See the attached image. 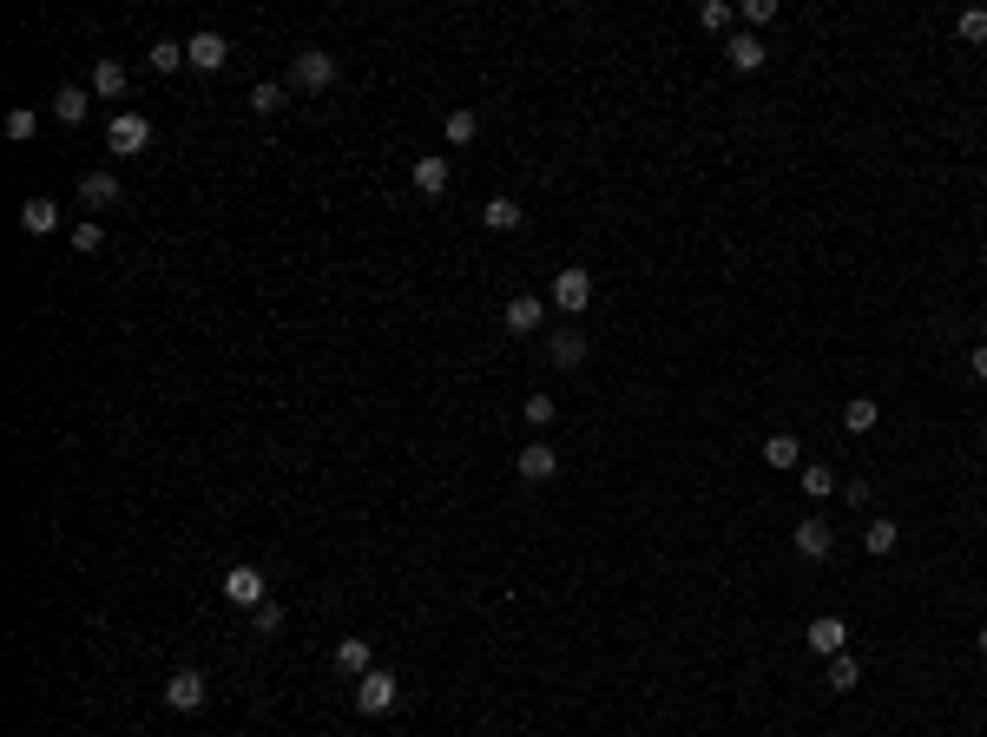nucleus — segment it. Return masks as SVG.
<instances>
[{"instance_id":"1","label":"nucleus","mask_w":987,"mask_h":737,"mask_svg":"<svg viewBox=\"0 0 987 737\" xmlns=\"http://www.w3.org/2000/svg\"><path fill=\"white\" fill-rule=\"evenodd\" d=\"M395 698H402V685H395L389 672H362V678H356V711H362V718H382V711H395Z\"/></svg>"},{"instance_id":"2","label":"nucleus","mask_w":987,"mask_h":737,"mask_svg":"<svg viewBox=\"0 0 987 737\" xmlns=\"http://www.w3.org/2000/svg\"><path fill=\"white\" fill-rule=\"evenodd\" d=\"M106 145H112L119 158L145 152V145H152V119H145V112H119V119L106 126Z\"/></svg>"},{"instance_id":"3","label":"nucleus","mask_w":987,"mask_h":737,"mask_svg":"<svg viewBox=\"0 0 987 737\" xmlns=\"http://www.w3.org/2000/svg\"><path fill=\"white\" fill-rule=\"evenodd\" d=\"M290 79H297L303 93H323V86H336V53L303 47V53H297V66H290Z\"/></svg>"},{"instance_id":"4","label":"nucleus","mask_w":987,"mask_h":737,"mask_svg":"<svg viewBox=\"0 0 987 737\" xmlns=\"http://www.w3.org/2000/svg\"><path fill=\"white\" fill-rule=\"evenodd\" d=\"M224 599H231V606H244V612H257L270 599V586H264V573H257V566H231V573H224Z\"/></svg>"},{"instance_id":"5","label":"nucleus","mask_w":987,"mask_h":737,"mask_svg":"<svg viewBox=\"0 0 987 737\" xmlns=\"http://www.w3.org/2000/svg\"><path fill=\"white\" fill-rule=\"evenodd\" d=\"M553 303H560V310H566V316H580V310H586V303H593V277H586V270H580V264H566V270H560V277H553Z\"/></svg>"},{"instance_id":"6","label":"nucleus","mask_w":987,"mask_h":737,"mask_svg":"<svg viewBox=\"0 0 987 737\" xmlns=\"http://www.w3.org/2000/svg\"><path fill=\"white\" fill-rule=\"evenodd\" d=\"M204 698H211L204 672H172V678H165V705H172V711H204Z\"/></svg>"},{"instance_id":"7","label":"nucleus","mask_w":987,"mask_h":737,"mask_svg":"<svg viewBox=\"0 0 987 737\" xmlns=\"http://www.w3.org/2000/svg\"><path fill=\"white\" fill-rule=\"evenodd\" d=\"M224 60H231V40H224V33H191L185 40V66H198V73H218Z\"/></svg>"},{"instance_id":"8","label":"nucleus","mask_w":987,"mask_h":737,"mask_svg":"<svg viewBox=\"0 0 987 737\" xmlns=\"http://www.w3.org/2000/svg\"><path fill=\"white\" fill-rule=\"evenodd\" d=\"M797 553L803 560H830L836 553V527L830 520H797Z\"/></svg>"},{"instance_id":"9","label":"nucleus","mask_w":987,"mask_h":737,"mask_svg":"<svg viewBox=\"0 0 987 737\" xmlns=\"http://www.w3.org/2000/svg\"><path fill=\"white\" fill-rule=\"evenodd\" d=\"M803 639H810V652H823V659H836V652L849 645V626L836 619V612H823V619H810V632H803Z\"/></svg>"},{"instance_id":"10","label":"nucleus","mask_w":987,"mask_h":737,"mask_svg":"<svg viewBox=\"0 0 987 737\" xmlns=\"http://www.w3.org/2000/svg\"><path fill=\"white\" fill-rule=\"evenodd\" d=\"M514 474H520V481H553V474H560V455H553L547 441H533V448H520Z\"/></svg>"},{"instance_id":"11","label":"nucleus","mask_w":987,"mask_h":737,"mask_svg":"<svg viewBox=\"0 0 987 737\" xmlns=\"http://www.w3.org/2000/svg\"><path fill=\"white\" fill-rule=\"evenodd\" d=\"M79 204H86V211L119 204V178H112V172H86V178H79Z\"/></svg>"},{"instance_id":"12","label":"nucleus","mask_w":987,"mask_h":737,"mask_svg":"<svg viewBox=\"0 0 987 737\" xmlns=\"http://www.w3.org/2000/svg\"><path fill=\"white\" fill-rule=\"evenodd\" d=\"M53 224H60V204H53V198H27V204H20V231H27V237H47Z\"/></svg>"},{"instance_id":"13","label":"nucleus","mask_w":987,"mask_h":737,"mask_svg":"<svg viewBox=\"0 0 987 737\" xmlns=\"http://www.w3.org/2000/svg\"><path fill=\"white\" fill-rule=\"evenodd\" d=\"M540 323H547V303H540V297H514V303H507V330H514V336H533Z\"/></svg>"},{"instance_id":"14","label":"nucleus","mask_w":987,"mask_h":737,"mask_svg":"<svg viewBox=\"0 0 987 737\" xmlns=\"http://www.w3.org/2000/svg\"><path fill=\"white\" fill-rule=\"evenodd\" d=\"M724 60H731L737 73H757V66H764V40H757V33H737V40H724Z\"/></svg>"},{"instance_id":"15","label":"nucleus","mask_w":987,"mask_h":737,"mask_svg":"<svg viewBox=\"0 0 987 737\" xmlns=\"http://www.w3.org/2000/svg\"><path fill=\"white\" fill-rule=\"evenodd\" d=\"M86 106H93L86 86H60V93H53V119H60V126H86Z\"/></svg>"},{"instance_id":"16","label":"nucleus","mask_w":987,"mask_h":737,"mask_svg":"<svg viewBox=\"0 0 987 737\" xmlns=\"http://www.w3.org/2000/svg\"><path fill=\"white\" fill-rule=\"evenodd\" d=\"M415 191H422V198H441V191H448V158H415Z\"/></svg>"},{"instance_id":"17","label":"nucleus","mask_w":987,"mask_h":737,"mask_svg":"<svg viewBox=\"0 0 987 737\" xmlns=\"http://www.w3.org/2000/svg\"><path fill=\"white\" fill-rule=\"evenodd\" d=\"M336 665H343L349 678H362V672H376V652H369V639H343L336 645Z\"/></svg>"},{"instance_id":"18","label":"nucleus","mask_w":987,"mask_h":737,"mask_svg":"<svg viewBox=\"0 0 987 737\" xmlns=\"http://www.w3.org/2000/svg\"><path fill=\"white\" fill-rule=\"evenodd\" d=\"M126 86H132V73H126L119 60H99V66H93V93H99V99H119Z\"/></svg>"},{"instance_id":"19","label":"nucleus","mask_w":987,"mask_h":737,"mask_svg":"<svg viewBox=\"0 0 987 737\" xmlns=\"http://www.w3.org/2000/svg\"><path fill=\"white\" fill-rule=\"evenodd\" d=\"M553 362H560V369H580V362H586V336L580 330H553Z\"/></svg>"},{"instance_id":"20","label":"nucleus","mask_w":987,"mask_h":737,"mask_svg":"<svg viewBox=\"0 0 987 737\" xmlns=\"http://www.w3.org/2000/svg\"><path fill=\"white\" fill-rule=\"evenodd\" d=\"M481 224H487V231H520V204L514 198H487L481 204Z\"/></svg>"},{"instance_id":"21","label":"nucleus","mask_w":987,"mask_h":737,"mask_svg":"<svg viewBox=\"0 0 987 737\" xmlns=\"http://www.w3.org/2000/svg\"><path fill=\"white\" fill-rule=\"evenodd\" d=\"M764 461H770V468H797V461H803V448H797V435H784V428H777V435H770V441H764Z\"/></svg>"},{"instance_id":"22","label":"nucleus","mask_w":987,"mask_h":737,"mask_svg":"<svg viewBox=\"0 0 987 737\" xmlns=\"http://www.w3.org/2000/svg\"><path fill=\"white\" fill-rule=\"evenodd\" d=\"M876 422H882V408L869 402V395H856V402L843 408V428H849V435H869V428H876Z\"/></svg>"},{"instance_id":"23","label":"nucleus","mask_w":987,"mask_h":737,"mask_svg":"<svg viewBox=\"0 0 987 737\" xmlns=\"http://www.w3.org/2000/svg\"><path fill=\"white\" fill-rule=\"evenodd\" d=\"M441 132H448V145H474V132H481V112H448V119H441Z\"/></svg>"},{"instance_id":"24","label":"nucleus","mask_w":987,"mask_h":737,"mask_svg":"<svg viewBox=\"0 0 987 737\" xmlns=\"http://www.w3.org/2000/svg\"><path fill=\"white\" fill-rule=\"evenodd\" d=\"M895 540H902V527H895V520H869V534H862V547H869V553L882 560V553H895Z\"/></svg>"},{"instance_id":"25","label":"nucleus","mask_w":987,"mask_h":737,"mask_svg":"<svg viewBox=\"0 0 987 737\" xmlns=\"http://www.w3.org/2000/svg\"><path fill=\"white\" fill-rule=\"evenodd\" d=\"M856 685H862V665L849 659V652H836L830 659V691H856Z\"/></svg>"},{"instance_id":"26","label":"nucleus","mask_w":987,"mask_h":737,"mask_svg":"<svg viewBox=\"0 0 987 737\" xmlns=\"http://www.w3.org/2000/svg\"><path fill=\"white\" fill-rule=\"evenodd\" d=\"M553 415H560L553 395H527V408H520V422H527V428H553Z\"/></svg>"},{"instance_id":"27","label":"nucleus","mask_w":987,"mask_h":737,"mask_svg":"<svg viewBox=\"0 0 987 737\" xmlns=\"http://www.w3.org/2000/svg\"><path fill=\"white\" fill-rule=\"evenodd\" d=\"M145 60H152V73H178V66H185V47H178V40H158Z\"/></svg>"},{"instance_id":"28","label":"nucleus","mask_w":987,"mask_h":737,"mask_svg":"<svg viewBox=\"0 0 987 737\" xmlns=\"http://www.w3.org/2000/svg\"><path fill=\"white\" fill-rule=\"evenodd\" d=\"M33 132H40V112H33V106L7 112V139H33Z\"/></svg>"},{"instance_id":"29","label":"nucleus","mask_w":987,"mask_h":737,"mask_svg":"<svg viewBox=\"0 0 987 737\" xmlns=\"http://www.w3.org/2000/svg\"><path fill=\"white\" fill-rule=\"evenodd\" d=\"M251 626L264 632V639H277V632H283V606H277V599H264V606L251 612Z\"/></svg>"},{"instance_id":"30","label":"nucleus","mask_w":987,"mask_h":737,"mask_svg":"<svg viewBox=\"0 0 987 737\" xmlns=\"http://www.w3.org/2000/svg\"><path fill=\"white\" fill-rule=\"evenodd\" d=\"M698 27L724 33V27H731V0H705V7H698Z\"/></svg>"},{"instance_id":"31","label":"nucleus","mask_w":987,"mask_h":737,"mask_svg":"<svg viewBox=\"0 0 987 737\" xmlns=\"http://www.w3.org/2000/svg\"><path fill=\"white\" fill-rule=\"evenodd\" d=\"M99 244H106V231H99L93 218H86V224H73V251H99Z\"/></svg>"},{"instance_id":"32","label":"nucleus","mask_w":987,"mask_h":737,"mask_svg":"<svg viewBox=\"0 0 987 737\" xmlns=\"http://www.w3.org/2000/svg\"><path fill=\"white\" fill-rule=\"evenodd\" d=\"M251 112H283V86H270V79H264V86L251 93Z\"/></svg>"},{"instance_id":"33","label":"nucleus","mask_w":987,"mask_h":737,"mask_svg":"<svg viewBox=\"0 0 987 737\" xmlns=\"http://www.w3.org/2000/svg\"><path fill=\"white\" fill-rule=\"evenodd\" d=\"M830 487H836V474H830V468H803V494H816V501H823Z\"/></svg>"},{"instance_id":"34","label":"nucleus","mask_w":987,"mask_h":737,"mask_svg":"<svg viewBox=\"0 0 987 737\" xmlns=\"http://www.w3.org/2000/svg\"><path fill=\"white\" fill-rule=\"evenodd\" d=\"M961 40H987V14H981V7H968V14H961Z\"/></svg>"},{"instance_id":"35","label":"nucleus","mask_w":987,"mask_h":737,"mask_svg":"<svg viewBox=\"0 0 987 737\" xmlns=\"http://www.w3.org/2000/svg\"><path fill=\"white\" fill-rule=\"evenodd\" d=\"M744 20H751V27H770V20H777V0H751V7H744Z\"/></svg>"},{"instance_id":"36","label":"nucleus","mask_w":987,"mask_h":737,"mask_svg":"<svg viewBox=\"0 0 987 737\" xmlns=\"http://www.w3.org/2000/svg\"><path fill=\"white\" fill-rule=\"evenodd\" d=\"M968 369H974V376L987 382V343H981V349H974V356H968Z\"/></svg>"},{"instance_id":"37","label":"nucleus","mask_w":987,"mask_h":737,"mask_svg":"<svg viewBox=\"0 0 987 737\" xmlns=\"http://www.w3.org/2000/svg\"><path fill=\"white\" fill-rule=\"evenodd\" d=\"M981 652H987V626H981Z\"/></svg>"}]
</instances>
